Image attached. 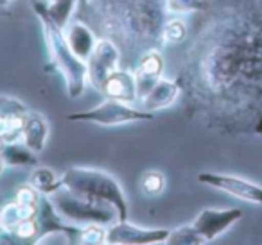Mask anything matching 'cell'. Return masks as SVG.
Returning a JSON list of instances; mask_svg holds the SVG:
<instances>
[{"label": "cell", "mask_w": 262, "mask_h": 245, "mask_svg": "<svg viewBox=\"0 0 262 245\" xmlns=\"http://www.w3.org/2000/svg\"><path fill=\"white\" fill-rule=\"evenodd\" d=\"M176 79L185 111L230 136L262 133V0L208 6Z\"/></svg>", "instance_id": "6da1fadb"}, {"label": "cell", "mask_w": 262, "mask_h": 245, "mask_svg": "<svg viewBox=\"0 0 262 245\" xmlns=\"http://www.w3.org/2000/svg\"><path fill=\"white\" fill-rule=\"evenodd\" d=\"M76 18L97 38H108L120 52V68L133 70L147 51L165 45L171 18L167 0H77Z\"/></svg>", "instance_id": "7a4b0ae2"}, {"label": "cell", "mask_w": 262, "mask_h": 245, "mask_svg": "<svg viewBox=\"0 0 262 245\" xmlns=\"http://www.w3.org/2000/svg\"><path fill=\"white\" fill-rule=\"evenodd\" d=\"M31 6H33L34 15L38 16V20L41 23V31H43L45 45H47L52 70L63 77L69 97L79 99L84 93V88H86L88 83L86 61H83V59L74 54L63 27H59L51 18V15H49L47 4H41L38 0H33Z\"/></svg>", "instance_id": "3957f363"}, {"label": "cell", "mask_w": 262, "mask_h": 245, "mask_svg": "<svg viewBox=\"0 0 262 245\" xmlns=\"http://www.w3.org/2000/svg\"><path fill=\"white\" fill-rule=\"evenodd\" d=\"M61 184L81 199L113 206L119 220H127V199L112 174L90 166H69L61 174Z\"/></svg>", "instance_id": "277c9868"}, {"label": "cell", "mask_w": 262, "mask_h": 245, "mask_svg": "<svg viewBox=\"0 0 262 245\" xmlns=\"http://www.w3.org/2000/svg\"><path fill=\"white\" fill-rule=\"evenodd\" d=\"M51 202L54 204L56 211L70 224L84 226V224H102L110 226L115 220H119L115 208L101 202H90L86 199H81L79 195L72 193L65 186L58 188L54 193L49 195Z\"/></svg>", "instance_id": "5b68a950"}, {"label": "cell", "mask_w": 262, "mask_h": 245, "mask_svg": "<svg viewBox=\"0 0 262 245\" xmlns=\"http://www.w3.org/2000/svg\"><path fill=\"white\" fill-rule=\"evenodd\" d=\"M155 118V113L146 111L142 108H135V104H126V102L115 101V99H106L99 106L86 111H77L72 115H67L70 122H88L95 126H124V124L133 122H149Z\"/></svg>", "instance_id": "8992f818"}, {"label": "cell", "mask_w": 262, "mask_h": 245, "mask_svg": "<svg viewBox=\"0 0 262 245\" xmlns=\"http://www.w3.org/2000/svg\"><path fill=\"white\" fill-rule=\"evenodd\" d=\"M117 68H120V52L117 45L108 38H97V43L86 59L88 83L99 91L106 77Z\"/></svg>", "instance_id": "52a82bcc"}, {"label": "cell", "mask_w": 262, "mask_h": 245, "mask_svg": "<svg viewBox=\"0 0 262 245\" xmlns=\"http://www.w3.org/2000/svg\"><path fill=\"white\" fill-rule=\"evenodd\" d=\"M169 229H146L127 220H117L106 229V243L110 245H155L165 243Z\"/></svg>", "instance_id": "ba28073f"}, {"label": "cell", "mask_w": 262, "mask_h": 245, "mask_svg": "<svg viewBox=\"0 0 262 245\" xmlns=\"http://www.w3.org/2000/svg\"><path fill=\"white\" fill-rule=\"evenodd\" d=\"M36 220H38V227H40L38 243L45 241L47 236H65L67 243H77V240H79L81 226L67 222V220L56 211L54 204L51 202L49 195H41Z\"/></svg>", "instance_id": "9c48e42d"}, {"label": "cell", "mask_w": 262, "mask_h": 245, "mask_svg": "<svg viewBox=\"0 0 262 245\" xmlns=\"http://www.w3.org/2000/svg\"><path fill=\"white\" fill-rule=\"evenodd\" d=\"M198 181L201 184H207L210 188L225 191V193L232 195L235 199H241V201L262 206V186L243 179V177L217 172H201L198 174Z\"/></svg>", "instance_id": "30bf717a"}, {"label": "cell", "mask_w": 262, "mask_h": 245, "mask_svg": "<svg viewBox=\"0 0 262 245\" xmlns=\"http://www.w3.org/2000/svg\"><path fill=\"white\" fill-rule=\"evenodd\" d=\"M29 111L20 99L0 95V152L8 143L22 140L24 120Z\"/></svg>", "instance_id": "8fae6325"}, {"label": "cell", "mask_w": 262, "mask_h": 245, "mask_svg": "<svg viewBox=\"0 0 262 245\" xmlns=\"http://www.w3.org/2000/svg\"><path fill=\"white\" fill-rule=\"evenodd\" d=\"M241 216H243V211L239 208H228V209L207 208L194 218L192 226L203 236L205 243H208V241H214L215 238L221 236L225 231H228L235 222H239Z\"/></svg>", "instance_id": "7c38bea8"}, {"label": "cell", "mask_w": 262, "mask_h": 245, "mask_svg": "<svg viewBox=\"0 0 262 245\" xmlns=\"http://www.w3.org/2000/svg\"><path fill=\"white\" fill-rule=\"evenodd\" d=\"M165 70V59L162 56L160 48H153L142 54L133 66V74H135L137 81V91H139V102L142 97L149 93V90L164 77Z\"/></svg>", "instance_id": "4fadbf2b"}, {"label": "cell", "mask_w": 262, "mask_h": 245, "mask_svg": "<svg viewBox=\"0 0 262 245\" xmlns=\"http://www.w3.org/2000/svg\"><path fill=\"white\" fill-rule=\"evenodd\" d=\"M99 91L106 95V99H115V101L126 102V104L139 102L135 74L133 70L127 68H117L113 74H110Z\"/></svg>", "instance_id": "5bb4252c"}, {"label": "cell", "mask_w": 262, "mask_h": 245, "mask_svg": "<svg viewBox=\"0 0 262 245\" xmlns=\"http://www.w3.org/2000/svg\"><path fill=\"white\" fill-rule=\"evenodd\" d=\"M182 95V86L180 81L176 79H167L162 77L157 84L149 90V93L146 97L140 99V108L146 111L157 113L160 109H167L178 101V97Z\"/></svg>", "instance_id": "9a60e30c"}, {"label": "cell", "mask_w": 262, "mask_h": 245, "mask_svg": "<svg viewBox=\"0 0 262 245\" xmlns=\"http://www.w3.org/2000/svg\"><path fill=\"white\" fill-rule=\"evenodd\" d=\"M49 134H51V126L49 120L45 118L41 113L38 111H27L26 120H24V129H22V141L34 151L36 154L43 152L45 145H47Z\"/></svg>", "instance_id": "2e32d148"}, {"label": "cell", "mask_w": 262, "mask_h": 245, "mask_svg": "<svg viewBox=\"0 0 262 245\" xmlns=\"http://www.w3.org/2000/svg\"><path fill=\"white\" fill-rule=\"evenodd\" d=\"M63 31H65V36H67V40H69L70 47H72L74 54L83 59V61H86L90 52L94 51L95 43H97V34H95L86 23L77 18L74 20V22L67 23V26L63 27Z\"/></svg>", "instance_id": "e0dca14e"}, {"label": "cell", "mask_w": 262, "mask_h": 245, "mask_svg": "<svg viewBox=\"0 0 262 245\" xmlns=\"http://www.w3.org/2000/svg\"><path fill=\"white\" fill-rule=\"evenodd\" d=\"M38 208L40 204H27V202L16 201V199L2 204L0 206V222H2L4 231H11L24 220L34 218L38 215Z\"/></svg>", "instance_id": "ac0fdd59"}, {"label": "cell", "mask_w": 262, "mask_h": 245, "mask_svg": "<svg viewBox=\"0 0 262 245\" xmlns=\"http://www.w3.org/2000/svg\"><path fill=\"white\" fill-rule=\"evenodd\" d=\"M2 156L6 159V165L15 166V168H22V166L38 165V154L31 151L22 140L8 143L2 149Z\"/></svg>", "instance_id": "d6986e66"}, {"label": "cell", "mask_w": 262, "mask_h": 245, "mask_svg": "<svg viewBox=\"0 0 262 245\" xmlns=\"http://www.w3.org/2000/svg\"><path fill=\"white\" fill-rule=\"evenodd\" d=\"M27 183L31 186H34L41 195H51L54 193L58 188H61V176L56 174V170H52L51 166H36L31 172L29 181Z\"/></svg>", "instance_id": "ffe728a7"}, {"label": "cell", "mask_w": 262, "mask_h": 245, "mask_svg": "<svg viewBox=\"0 0 262 245\" xmlns=\"http://www.w3.org/2000/svg\"><path fill=\"white\" fill-rule=\"evenodd\" d=\"M167 179L160 170H147L140 176V190L147 197H158L165 191Z\"/></svg>", "instance_id": "44dd1931"}, {"label": "cell", "mask_w": 262, "mask_h": 245, "mask_svg": "<svg viewBox=\"0 0 262 245\" xmlns=\"http://www.w3.org/2000/svg\"><path fill=\"white\" fill-rule=\"evenodd\" d=\"M76 6L77 0H49L47 11L59 27H65L76 11Z\"/></svg>", "instance_id": "7402d4cb"}, {"label": "cell", "mask_w": 262, "mask_h": 245, "mask_svg": "<svg viewBox=\"0 0 262 245\" xmlns=\"http://www.w3.org/2000/svg\"><path fill=\"white\" fill-rule=\"evenodd\" d=\"M165 243L169 245H201L205 243L203 236L196 231V227L192 224L189 226H182V227H176L169 233L167 240Z\"/></svg>", "instance_id": "603a6c76"}, {"label": "cell", "mask_w": 262, "mask_h": 245, "mask_svg": "<svg viewBox=\"0 0 262 245\" xmlns=\"http://www.w3.org/2000/svg\"><path fill=\"white\" fill-rule=\"evenodd\" d=\"M208 8L205 0H167V9L174 16H185L190 13H203Z\"/></svg>", "instance_id": "cb8c5ba5"}, {"label": "cell", "mask_w": 262, "mask_h": 245, "mask_svg": "<svg viewBox=\"0 0 262 245\" xmlns=\"http://www.w3.org/2000/svg\"><path fill=\"white\" fill-rule=\"evenodd\" d=\"M79 245H102L106 243V229L102 224H84L81 226Z\"/></svg>", "instance_id": "d4e9b609"}, {"label": "cell", "mask_w": 262, "mask_h": 245, "mask_svg": "<svg viewBox=\"0 0 262 245\" xmlns=\"http://www.w3.org/2000/svg\"><path fill=\"white\" fill-rule=\"evenodd\" d=\"M165 43H182L187 38V26L182 20V16L171 15V18L167 20L165 26Z\"/></svg>", "instance_id": "484cf974"}, {"label": "cell", "mask_w": 262, "mask_h": 245, "mask_svg": "<svg viewBox=\"0 0 262 245\" xmlns=\"http://www.w3.org/2000/svg\"><path fill=\"white\" fill-rule=\"evenodd\" d=\"M6 166H8V165H6V159H4V156H2V152H0V174L4 172Z\"/></svg>", "instance_id": "4316f807"}, {"label": "cell", "mask_w": 262, "mask_h": 245, "mask_svg": "<svg viewBox=\"0 0 262 245\" xmlns=\"http://www.w3.org/2000/svg\"><path fill=\"white\" fill-rule=\"evenodd\" d=\"M2 234H4V227H2V222H0V238H2Z\"/></svg>", "instance_id": "83f0119b"}, {"label": "cell", "mask_w": 262, "mask_h": 245, "mask_svg": "<svg viewBox=\"0 0 262 245\" xmlns=\"http://www.w3.org/2000/svg\"><path fill=\"white\" fill-rule=\"evenodd\" d=\"M0 206H2V195H0Z\"/></svg>", "instance_id": "f1b7e54d"}, {"label": "cell", "mask_w": 262, "mask_h": 245, "mask_svg": "<svg viewBox=\"0 0 262 245\" xmlns=\"http://www.w3.org/2000/svg\"><path fill=\"white\" fill-rule=\"evenodd\" d=\"M0 8H4V6H2V0H0Z\"/></svg>", "instance_id": "f546056e"}]
</instances>
